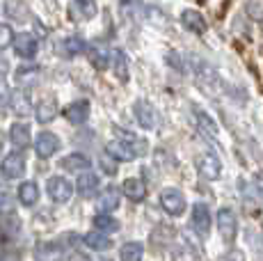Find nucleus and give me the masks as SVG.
Wrapping results in <instances>:
<instances>
[{
  "instance_id": "obj_33",
  "label": "nucleus",
  "mask_w": 263,
  "mask_h": 261,
  "mask_svg": "<svg viewBox=\"0 0 263 261\" xmlns=\"http://www.w3.org/2000/svg\"><path fill=\"white\" fill-rule=\"evenodd\" d=\"M245 12L250 14V18H254V21H263V0H247Z\"/></svg>"
},
{
  "instance_id": "obj_38",
  "label": "nucleus",
  "mask_w": 263,
  "mask_h": 261,
  "mask_svg": "<svg viewBox=\"0 0 263 261\" xmlns=\"http://www.w3.org/2000/svg\"><path fill=\"white\" fill-rule=\"evenodd\" d=\"M3 149H5V140H3V133H0V154H3Z\"/></svg>"
},
{
  "instance_id": "obj_34",
  "label": "nucleus",
  "mask_w": 263,
  "mask_h": 261,
  "mask_svg": "<svg viewBox=\"0 0 263 261\" xmlns=\"http://www.w3.org/2000/svg\"><path fill=\"white\" fill-rule=\"evenodd\" d=\"M14 42V30L7 23H0V48H7Z\"/></svg>"
},
{
  "instance_id": "obj_3",
  "label": "nucleus",
  "mask_w": 263,
  "mask_h": 261,
  "mask_svg": "<svg viewBox=\"0 0 263 261\" xmlns=\"http://www.w3.org/2000/svg\"><path fill=\"white\" fill-rule=\"evenodd\" d=\"M217 232L220 236L227 240V243H231V240H236V234H238V220H236V213L231 209H220L217 211Z\"/></svg>"
},
{
  "instance_id": "obj_32",
  "label": "nucleus",
  "mask_w": 263,
  "mask_h": 261,
  "mask_svg": "<svg viewBox=\"0 0 263 261\" xmlns=\"http://www.w3.org/2000/svg\"><path fill=\"white\" fill-rule=\"evenodd\" d=\"M115 71H117V76L121 80L128 78V60H126V55L121 51H115Z\"/></svg>"
},
{
  "instance_id": "obj_22",
  "label": "nucleus",
  "mask_w": 263,
  "mask_h": 261,
  "mask_svg": "<svg viewBox=\"0 0 263 261\" xmlns=\"http://www.w3.org/2000/svg\"><path fill=\"white\" fill-rule=\"evenodd\" d=\"M9 140H12V144H16V147H28L30 144V126L28 124L16 122L12 128H9Z\"/></svg>"
},
{
  "instance_id": "obj_28",
  "label": "nucleus",
  "mask_w": 263,
  "mask_h": 261,
  "mask_svg": "<svg viewBox=\"0 0 263 261\" xmlns=\"http://www.w3.org/2000/svg\"><path fill=\"white\" fill-rule=\"evenodd\" d=\"M55 115H58V105L53 101H44L37 105V110H34V117H37L39 124H48L55 119Z\"/></svg>"
},
{
  "instance_id": "obj_23",
  "label": "nucleus",
  "mask_w": 263,
  "mask_h": 261,
  "mask_svg": "<svg viewBox=\"0 0 263 261\" xmlns=\"http://www.w3.org/2000/svg\"><path fill=\"white\" fill-rule=\"evenodd\" d=\"M34 257L37 261H62L64 259V250H60L58 245H37L34 250Z\"/></svg>"
},
{
  "instance_id": "obj_5",
  "label": "nucleus",
  "mask_w": 263,
  "mask_h": 261,
  "mask_svg": "<svg viewBox=\"0 0 263 261\" xmlns=\"http://www.w3.org/2000/svg\"><path fill=\"white\" fill-rule=\"evenodd\" d=\"M197 170H199V174L204 179L215 181V179H220V174H222V160L217 158V154L209 152V154H204V156L197 160Z\"/></svg>"
},
{
  "instance_id": "obj_30",
  "label": "nucleus",
  "mask_w": 263,
  "mask_h": 261,
  "mask_svg": "<svg viewBox=\"0 0 263 261\" xmlns=\"http://www.w3.org/2000/svg\"><path fill=\"white\" fill-rule=\"evenodd\" d=\"M5 9H7V16L16 18V21H25L28 18V7H25L21 0H7Z\"/></svg>"
},
{
  "instance_id": "obj_37",
  "label": "nucleus",
  "mask_w": 263,
  "mask_h": 261,
  "mask_svg": "<svg viewBox=\"0 0 263 261\" xmlns=\"http://www.w3.org/2000/svg\"><path fill=\"white\" fill-rule=\"evenodd\" d=\"M256 185H259V188L263 190V177H256Z\"/></svg>"
},
{
  "instance_id": "obj_7",
  "label": "nucleus",
  "mask_w": 263,
  "mask_h": 261,
  "mask_svg": "<svg viewBox=\"0 0 263 261\" xmlns=\"http://www.w3.org/2000/svg\"><path fill=\"white\" fill-rule=\"evenodd\" d=\"M12 44H14V51H16V55H18V58H23V60H32L34 55H37V51H39L37 39H34V34H30V32L16 34Z\"/></svg>"
},
{
  "instance_id": "obj_1",
  "label": "nucleus",
  "mask_w": 263,
  "mask_h": 261,
  "mask_svg": "<svg viewBox=\"0 0 263 261\" xmlns=\"http://www.w3.org/2000/svg\"><path fill=\"white\" fill-rule=\"evenodd\" d=\"M190 227L195 229L197 236L206 238L211 234V227H213V215H211V209L206 207L204 202H197L192 207V213H190Z\"/></svg>"
},
{
  "instance_id": "obj_16",
  "label": "nucleus",
  "mask_w": 263,
  "mask_h": 261,
  "mask_svg": "<svg viewBox=\"0 0 263 261\" xmlns=\"http://www.w3.org/2000/svg\"><path fill=\"white\" fill-rule=\"evenodd\" d=\"M99 174H94V172H80V177H78V183H76V188H78V193L83 195V197H92V195L99 190Z\"/></svg>"
},
{
  "instance_id": "obj_31",
  "label": "nucleus",
  "mask_w": 263,
  "mask_h": 261,
  "mask_svg": "<svg viewBox=\"0 0 263 261\" xmlns=\"http://www.w3.org/2000/svg\"><path fill=\"white\" fill-rule=\"evenodd\" d=\"M195 117H197L199 128L204 130V133H209V135H213V138H215V135H217V124L213 122V119H211L204 110H197V108H195Z\"/></svg>"
},
{
  "instance_id": "obj_25",
  "label": "nucleus",
  "mask_w": 263,
  "mask_h": 261,
  "mask_svg": "<svg viewBox=\"0 0 263 261\" xmlns=\"http://www.w3.org/2000/svg\"><path fill=\"white\" fill-rule=\"evenodd\" d=\"M60 48H62V53H64V55L73 58V55H80L83 51H87V44H85V39H83V37H67V39H62Z\"/></svg>"
},
{
  "instance_id": "obj_17",
  "label": "nucleus",
  "mask_w": 263,
  "mask_h": 261,
  "mask_svg": "<svg viewBox=\"0 0 263 261\" xmlns=\"http://www.w3.org/2000/svg\"><path fill=\"white\" fill-rule=\"evenodd\" d=\"M119 190L115 188V185H108V188L103 190V193L99 195V211H103V213H110V211H115L119 207Z\"/></svg>"
},
{
  "instance_id": "obj_10",
  "label": "nucleus",
  "mask_w": 263,
  "mask_h": 261,
  "mask_svg": "<svg viewBox=\"0 0 263 261\" xmlns=\"http://www.w3.org/2000/svg\"><path fill=\"white\" fill-rule=\"evenodd\" d=\"M58 149H60V140L55 133L44 130V133H39L37 140H34V152H37V156H42V158H50Z\"/></svg>"
},
{
  "instance_id": "obj_8",
  "label": "nucleus",
  "mask_w": 263,
  "mask_h": 261,
  "mask_svg": "<svg viewBox=\"0 0 263 261\" xmlns=\"http://www.w3.org/2000/svg\"><path fill=\"white\" fill-rule=\"evenodd\" d=\"M48 195H50V199H53V202L64 204V202H69V199H71L73 185L69 183L64 177H53L48 181Z\"/></svg>"
},
{
  "instance_id": "obj_35",
  "label": "nucleus",
  "mask_w": 263,
  "mask_h": 261,
  "mask_svg": "<svg viewBox=\"0 0 263 261\" xmlns=\"http://www.w3.org/2000/svg\"><path fill=\"white\" fill-rule=\"evenodd\" d=\"M101 163H103V170H105V172L115 174V165L110 163V154H108V158H103V160H101Z\"/></svg>"
},
{
  "instance_id": "obj_27",
  "label": "nucleus",
  "mask_w": 263,
  "mask_h": 261,
  "mask_svg": "<svg viewBox=\"0 0 263 261\" xmlns=\"http://www.w3.org/2000/svg\"><path fill=\"white\" fill-rule=\"evenodd\" d=\"M39 76H42L39 67H21L16 71V76H14V80H16V85L25 87V85H34V83H37Z\"/></svg>"
},
{
  "instance_id": "obj_4",
  "label": "nucleus",
  "mask_w": 263,
  "mask_h": 261,
  "mask_svg": "<svg viewBox=\"0 0 263 261\" xmlns=\"http://www.w3.org/2000/svg\"><path fill=\"white\" fill-rule=\"evenodd\" d=\"M133 113H135V119H138V124L146 130L156 128V124H158V115H156L154 105L149 101H144V99H138L133 105Z\"/></svg>"
},
{
  "instance_id": "obj_14",
  "label": "nucleus",
  "mask_w": 263,
  "mask_h": 261,
  "mask_svg": "<svg viewBox=\"0 0 263 261\" xmlns=\"http://www.w3.org/2000/svg\"><path fill=\"white\" fill-rule=\"evenodd\" d=\"M64 117L71 124H83L89 117V103L87 101H73L64 108Z\"/></svg>"
},
{
  "instance_id": "obj_18",
  "label": "nucleus",
  "mask_w": 263,
  "mask_h": 261,
  "mask_svg": "<svg viewBox=\"0 0 263 261\" xmlns=\"http://www.w3.org/2000/svg\"><path fill=\"white\" fill-rule=\"evenodd\" d=\"M9 108L18 115V117H25L30 113V97L25 89H14L12 97H9Z\"/></svg>"
},
{
  "instance_id": "obj_2",
  "label": "nucleus",
  "mask_w": 263,
  "mask_h": 261,
  "mask_svg": "<svg viewBox=\"0 0 263 261\" xmlns=\"http://www.w3.org/2000/svg\"><path fill=\"white\" fill-rule=\"evenodd\" d=\"M160 207L167 211L170 215L179 218V215L185 213L188 202H185V195L179 188H165V190H160Z\"/></svg>"
},
{
  "instance_id": "obj_24",
  "label": "nucleus",
  "mask_w": 263,
  "mask_h": 261,
  "mask_svg": "<svg viewBox=\"0 0 263 261\" xmlns=\"http://www.w3.org/2000/svg\"><path fill=\"white\" fill-rule=\"evenodd\" d=\"M94 227L103 234H115V232H119V220L112 218L110 213H103V211H101V213L94 218Z\"/></svg>"
},
{
  "instance_id": "obj_11",
  "label": "nucleus",
  "mask_w": 263,
  "mask_h": 261,
  "mask_svg": "<svg viewBox=\"0 0 263 261\" xmlns=\"http://www.w3.org/2000/svg\"><path fill=\"white\" fill-rule=\"evenodd\" d=\"M71 16L78 21H89L99 14V5L96 0H71Z\"/></svg>"
},
{
  "instance_id": "obj_21",
  "label": "nucleus",
  "mask_w": 263,
  "mask_h": 261,
  "mask_svg": "<svg viewBox=\"0 0 263 261\" xmlns=\"http://www.w3.org/2000/svg\"><path fill=\"white\" fill-rule=\"evenodd\" d=\"M18 199L23 207H34L39 199V185L34 181H25L18 185Z\"/></svg>"
},
{
  "instance_id": "obj_36",
  "label": "nucleus",
  "mask_w": 263,
  "mask_h": 261,
  "mask_svg": "<svg viewBox=\"0 0 263 261\" xmlns=\"http://www.w3.org/2000/svg\"><path fill=\"white\" fill-rule=\"evenodd\" d=\"M67 261H89L87 257H83V254H71V257H69Z\"/></svg>"
},
{
  "instance_id": "obj_19",
  "label": "nucleus",
  "mask_w": 263,
  "mask_h": 261,
  "mask_svg": "<svg viewBox=\"0 0 263 261\" xmlns=\"http://www.w3.org/2000/svg\"><path fill=\"white\" fill-rule=\"evenodd\" d=\"M83 240H85V245H87L89 250H99V252L112 248V240H110V236L103 234V232H99V229H96V232H89Z\"/></svg>"
},
{
  "instance_id": "obj_12",
  "label": "nucleus",
  "mask_w": 263,
  "mask_h": 261,
  "mask_svg": "<svg viewBox=\"0 0 263 261\" xmlns=\"http://www.w3.org/2000/svg\"><path fill=\"white\" fill-rule=\"evenodd\" d=\"M105 152H108L115 160H126V163H128V160H135V158H138L135 149L130 147L126 140H112V142H108Z\"/></svg>"
},
{
  "instance_id": "obj_15",
  "label": "nucleus",
  "mask_w": 263,
  "mask_h": 261,
  "mask_svg": "<svg viewBox=\"0 0 263 261\" xmlns=\"http://www.w3.org/2000/svg\"><path fill=\"white\" fill-rule=\"evenodd\" d=\"M89 165H92V160L85 154H69V156L60 160V167L64 172H83V170H89Z\"/></svg>"
},
{
  "instance_id": "obj_29",
  "label": "nucleus",
  "mask_w": 263,
  "mask_h": 261,
  "mask_svg": "<svg viewBox=\"0 0 263 261\" xmlns=\"http://www.w3.org/2000/svg\"><path fill=\"white\" fill-rule=\"evenodd\" d=\"M172 259L174 261H197V252L192 245H188L185 240H181V243H176L174 250H172Z\"/></svg>"
},
{
  "instance_id": "obj_9",
  "label": "nucleus",
  "mask_w": 263,
  "mask_h": 261,
  "mask_svg": "<svg viewBox=\"0 0 263 261\" xmlns=\"http://www.w3.org/2000/svg\"><path fill=\"white\" fill-rule=\"evenodd\" d=\"M0 170H3L5 179H9V181H12V179L23 177V174H25V158H23V154L14 152V154H9V156H5Z\"/></svg>"
},
{
  "instance_id": "obj_26",
  "label": "nucleus",
  "mask_w": 263,
  "mask_h": 261,
  "mask_svg": "<svg viewBox=\"0 0 263 261\" xmlns=\"http://www.w3.org/2000/svg\"><path fill=\"white\" fill-rule=\"evenodd\" d=\"M87 55H89V62H92L96 69H101V71L110 67V53H108V48L92 46V48H87Z\"/></svg>"
},
{
  "instance_id": "obj_6",
  "label": "nucleus",
  "mask_w": 263,
  "mask_h": 261,
  "mask_svg": "<svg viewBox=\"0 0 263 261\" xmlns=\"http://www.w3.org/2000/svg\"><path fill=\"white\" fill-rule=\"evenodd\" d=\"M181 26L192 34H206V30H209L204 14L197 12V9H183L181 12Z\"/></svg>"
},
{
  "instance_id": "obj_20",
  "label": "nucleus",
  "mask_w": 263,
  "mask_h": 261,
  "mask_svg": "<svg viewBox=\"0 0 263 261\" xmlns=\"http://www.w3.org/2000/svg\"><path fill=\"white\" fill-rule=\"evenodd\" d=\"M144 257V245L138 240H128L119 248V259L121 261H142Z\"/></svg>"
},
{
  "instance_id": "obj_13",
  "label": "nucleus",
  "mask_w": 263,
  "mask_h": 261,
  "mask_svg": "<svg viewBox=\"0 0 263 261\" xmlns=\"http://www.w3.org/2000/svg\"><path fill=\"white\" fill-rule=\"evenodd\" d=\"M121 193H124L130 202H142V199L146 197V183L138 177L126 179L124 185H121Z\"/></svg>"
}]
</instances>
